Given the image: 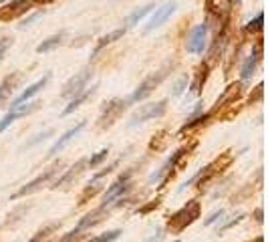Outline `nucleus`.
Listing matches in <instances>:
<instances>
[{
    "label": "nucleus",
    "mask_w": 268,
    "mask_h": 242,
    "mask_svg": "<svg viewBox=\"0 0 268 242\" xmlns=\"http://www.w3.org/2000/svg\"><path fill=\"white\" fill-rule=\"evenodd\" d=\"M169 75V65H166L164 69H160L158 73H153V75H149L147 79H143L139 85H137V89L133 91V95L129 97V103H139V101H143V99H147L160 85H162V81L166 79Z\"/></svg>",
    "instance_id": "2"
},
{
    "label": "nucleus",
    "mask_w": 268,
    "mask_h": 242,
    "mask_svg": "<svg viewBox=\"0 0 268 242\" xmlns=\"http://www.w3.org/2000/svg\"><path fill=\"white\" fill-rule=\"evenodd\" d=\"M208 75H210V65H208V63H202L200 67H198V71H196V75H194L192 85H190V89H192L194 95H200L202 93V87H204V83L208 81Z\"/></svg>",
    "instance_id": "21"
},
{
    "label": "nucleus",
    "mask_w": 268,
    "mask_h": 242,
    "mask_svg": "<svg viewBox=\"0 0 268 242\" xmlns=\"http://www.w3.org/2000/svg\"><path fill=\"white\" fill-rule=\"evenodd\" d=\"M34 6L33 0H8L0 6V20L2 23H10L16 20L20 16H25L27 12H31V8Z\"/></svg>",
    "instance_id": "7"
},
{
    "label": "nucleus",
    "mask_w": 268,
    "mask_h": 242,
    "mask_svg": "<svg viewBox=\"0 0 268 242\" xmlns=\"http://www.w3.org/2000/svg\"><path fill=\"white\" fill-rule=\"evenodd\" d=\"M210 119H212L210 111H208V113H204V115H196V117H192L190 121H186V123L182 125L180 134H186V131H190V129H194V127H200V125H206V123H208Z\"/></svg>",
    "instance_id": "26"
},
{
    "label": "nucleus",
    "mask_w": 268,
    "mask_h": 242,
    "mask_svg": "<svg viewBox=\"0 0 268 242\" xmlns=\"http://www.w3.org/2000/svg\"><path fill=\"white\" fill-rule=\"evenodd\" d=\"M158 206H160V198H158V200H153V202H149L147 206L139 208V214H147L149 210H153V208H158Z\"/></svg>",
    "instance_id": "40"
},
{
    "label": "nucleus",
    "mask_w": 268,
    "mask_h": 242,
    "mask_svg": "<svg viewBox=\"0 0 268 242\" xmlns=\"http://www.w3.org/2000/svg\"><path fill=\"white\" fill-rule=\"evenodd\" d=\"M206 38H208V25L206 23H202L198 25L194 31H192V35L188 38V53H192V55H200L204 53V49H206Z\"/></svg>",
    "instance_id": "12"
},
{
    "label": "nucleus",
    "mask_w": 268,
    "mask_h": 242,
    "mask_svg": "<svg viewBox=\"0 0 268 242\" xmlns=\"http://www.w3.org/2000/svg\"><path fill=\"white\" fill-rule=\"evenodd\" d=\"M117 164H119V162H113V164H111V166H107L105 170H101V172H97L95 175H93V178H91V182H99V180H103L105 175H109V173H111L113 170H115V168H117Z\"/></svg>",
    "instance_id": "34"
},
{
    "label": "nucleus",
    "mask_w": 268,
    "mask_h": 242,
    "mask_svg": "<svg viewBox=\"0 0 268 242\" xmlns=\"http://www.w3.org/2000/svg\"><path fill=\"white\" fill-rule=\"evenodd\" d=\"M242 218H244V216H236L234 220H230V222H226L224 226H220V230H218V234H222V232H226V230H230V228H232V226H236L238 222H242Z\"/></svg>",
    "instance_id": "38"
},
{
    "label": "nucleus",
    "mask_w": 268,
    "mask_h": 242,
    "mask_svg": "<svg viewBox=\"0 0 268 242\" xmlns=\"http://www.w3.org/2000/svg\"><path fill=\"white\" fill-rule=\"evenodd\" d=\"M131 190V184L129 182H115V184H111L109 188H107V192H105V196H103V204L101 206L107 208L113 200H121L123 198V194H127Z\"/></svg>",
    "instance_id": "15"
},
{
    "label": "nucleus",
    "mask_w": 268,
    "mask_h": 242,
    "mask_svg": "<svg viewBox=\"0 0 268 242\" xmlns=\"http://www.w3.org/2000/svg\"><path fill=\"white\" fill-rule=\"evenodd\" d=\"M232 6V0H206V10L212 14V16H222L226 18L228 16V10Z\"/></svg>",
    "instance_id": "19"
},
{
    "label": "nucleus",
    "mask_w": 268,
    "mask_h": 242,
    "mask_svg": "<svg viewBox=\"0 0 268 242\" xmlns=\"http://www.w3.org/2000/svg\"><path fill=\"white\" fill-rule=\"evenodd\" d=\"M264 27V12H258L254 20H248V25L244 27V33L246 35H254V33H260Z\"/></svg>",
    "instance_id": "28"
},
{
    "label": "nucleus",
    "mask_w": 268,
    "mask_h": 242,
    "mask_svg": "<svg viewBox=\"0 0 268 242\" xmlns=\"http://www.w3.org/2000/svg\"><path fill=\"white\" fill-rule=\"evenodd\" d=\"M242 93H244V85H242L240 81H238V83H232V85H228V87L224 89V93L216 99V105L212 107L210 115L214 117L216 111H220V109H224V107H228V105H236V101L242 97Z\"/></svg>",
    "instance_id": "9"
},
{
    "label": "nucleus",
    "mask_w": 268,
    "mask_h": 242,
    "mask_svg": "<svg viewBox=\"0 0 268 242\" xmlns=\"http://www.w3.org/2000/svg\"><path fill=\"white\" fill-rule=\"evenodd\" d=\"M107 156H109V149L105 147V149H101V151H97L95 156H91V158L87 160V166H89V168H97L103 160H107Z\"/></svg>",
    "instance_id": "31"
},
{
    "label": "nucleus",
    "mask_w": 268,
    "mask_h": 242,
    "mask_svg": "<svg viewBox=\"0 0 268 242\" xmlns=\"http://www.w3.org/2000/svg\"><path fill=\"white\" fill-rule=\"evenodd\" d=\"M83 236H85V234H83L81 230L73 228V230H71V232H67V234H65V236H63V238H61L59 242H79L81 238H83Z\"/></svg>",
    "instance_id": "33"
},
{
    "label": "nucleus",
    "mask_w": 268,
    "mask_h": 242,
    "mask_svg": "<svg viewBox=\"0 0 268 242\" xmlns=\"http://www.w3.org/2000/svg\"><path fill=\"white\" fill-rule=\"evenodd\" d=\"M222 216H224V210H218V212H214V214H212V216H210V218L204 222V226H212V224H214V222H218Z\"/></svg>",
    "instance_id": "39"
},
{
    "label": "nucleus",
    "mask_w": 268,
    "mask_h": 242,
    "mask_svg": "<svg viewBox=\"0 0 268 242\" xmlns=\"http://www.w3.org/2000/svg\"><path fill=\"white\" fill-rule=\"evenodd\" d=\"M123 232L117 228V230H111V232H105V234H99V236H95V238H91L89 242H113L117 240L119 236H121Z\"/></svg>",
    "instance_id": "30"
},
{
    "label": "nucleus",
    "mask_w": 268,
    "mask_h": 242,
    "mask_svg": "<svg viewBox=\"0 0 268 242\" xmlns=\"http://www.w3.org/2000/svg\"><path fill=\"white\" fill-rule=\"evenodd\" d=\"M16 81H18V75H14L12 79H10V77H6V79L0 83V105L4 103V101L8 99V95L14 91V85H16Z\"/></svg>",
    "instance_id": "27"
},
{
    "label": "nucleus",
    "mask_w": 268,
    "mask_h": 242,
    "mask_svg": "<svg viewBox=\"0 0 268 242\" xmlns=\"http://www.w3.org/2000/svg\"><path fill=\"white\" fill-rule=\"evenodd\" d=\"M59 168H61V162L59 164H55V166H51V168H47L42 173H38L34 180H31L27 186H23L18 192H14L12 196H10V200H16V198H23V196H29V194H33L36 190H40L44 184H49L57 173H59Z\"/></svg>",
    "instance_id": "5"
},
{
    "label": "nucleus",
    "mask_w": 268,
    "mask_h": 242,
    "mask_svg": "<svg viewBox=\"0 0 268 242\" xmlns=\"http://www.w3.org/2000/svg\"><path fill=\"white\" fill-rule=\"evenodd\" d=\"M200 214H202L200 202H198V200H190V202H186L180 210H175V212L169 216L166 228H168L169 232H173V234H180V232H184L188 226H192V224L200 218Z\"/></svg>",
    "instance_id": "1"
},
{
    "label": "nucleus",
    "mask_w": 268,
    "mask_h": 242,
    "mask_svg": "<svg viewBox=\"0 0 268 242\" xmlns=\"http://www.w3.org/2000/svg\"><path fill=\"white\" fill-rule=\"evenodd\" d=\"M175 8H177V4L175 2H166L162 8H155V14L147 20V25L143 27V33L147 35V33H151V31H155L158 27H162L166 20H168L169 16L175 12Z\"/></svg>",
    "instance_id": "10"
},
{
    "label": "nucleus",
    "mask_w": 268,
    "mask_h": 242,
    "mask_svg": "<svg viewBox=\"0 0 268 242\" xmlns=\"http://www.w3.org/2000/svg\"><path fill=\"white\" fill-rule=\"evenodd\" d=\"M10 45H12V38H10V36H0V59L6 55V51H8Z\"/></svg>",
    "instance_id": "36"
},
{
    "label": "nucleus",
    "mask_w": 268,
    "mask_h": 242,
    "mask_svg": "<svg viewBox=\"0 0 268 242\" xmlns=\"http://www.w3.org/2000/svg\"><path fill=\"white\" fill-rule=\"evenodd\" d=\"M34 4H51V2H55V0H33Z\"/></svg>",
    "instance_id": "42"
},
{
    "label": "nucleus",
    "mask_w": 268,
    "mask_h": 242,
    "mask_svg": "<svg viewBox=\"0 0 268 242\" xmlns=\"http://www.w3.org/2000/svg\"><path fill=\"white\" fill-rule=\"evenodd\" d=\"M85 166H87V160H79V162H77L75 166H71V168H69L67 172L63 173L57 182H53V186H51V188H53V190H59V188H65V186H69L73 180H77V178L81 175V172L85 170Z\"/></svg>",
    "instance_id": "17"
},
{
    "label": "nucleus",
    "mask_w": 268,
    "mask_h": 242,
    "mask_svg": "<svg viewBox=\"0 0 268 242\" xmlns=\"http://www.w3.org/2000/svg\"><path fill=\"white\" fill-rule=\"evenodd\" d=\"M123 35H125V29H117V31H113V33H109V35L101 36L99 42H97V47H95V51H93V57H97V55H99L107 45H111V42H115V40L123 38Z\"/></svg>",
    "instance_id": "22"
},
{
    "label": "nucleus",
    "mask_w": 268,
    "mask_h": 242,
    "mask_svg": "<svg viewBox=\"0 0 268 242\" xmlns=\"http://www.w3.org/2000/svg\"><path fill=\"white\" fill-rule=\"evenodd\" d=\"M0 2H8V0H0Z\"/></svg>",
    "instance_id": "44"
},
{
    "label": "nucleus",
    "mask_w": 268,
    "mask_h": 242,
    "mask_svg": "<svg viewBox=\"0 0 268 242\" xmlns=\"http://www.w3.org/2000/svg\"><path fill=\"white\" fill-rule=\"evenodd\" d=\"M168 111V101L162 99L158 103H149V105H141L139 111H135L131 121H129V127H135L139 123H145V121H151V119H160L164 113Z\"/></svg>",
    "instance_id": "6"
},
{
    "label": "nucleus",
    "mask_w": 268,
    "mask_h": 242,
    "mask_svg": "<svg viewBox=\"0 0 268 242\" xmlns=\"http://www.w3.org/2000/svg\"><path fill=\"white\" fill-rule=\"evenodd\" d=\"M168 141H169V131L168 129L158 131V134L151 138V141H149V151H162V149H166Z\"/></svg>",
    "instance_id": "24"
},
{
    "label": "nucleus",
    "mask_w": 268,
    "mask_h": 242,
    "mask_svg": "<svg viewBox=\"0 0 268 242\" xmlns=\"http://www.w3.org/2000/svg\"><path fill=\"white\" fill-rule=\"evenodd\" d=\"M262 95H264V83H258L256 85V89H254V93H250L248 95V103H256V101H262Z\"/></svg>",
    "instance_id": "32"
},
{
    "label": "nucleus",
    "mask_w": 268,
    "mask_h": 242,
    "mask_svg": "<svg viewBox=\"0 0 268 242\" xmlns=\"http://www.w3.org/2000/svg\"><path fill=\"white\" fill-rule=\"evenodd\" d=\"M38 101H34V103H27V105H18V107H14V109H10L2 119H0V134L8 127V125H12L18 117H25V115H29V113H33L38 109Z\"/></svg>",
    "instance_id": "13"
},
{
    "label": "nucleus",
    "mask_w": 268,
    "mask_h": 242,
    "mask_svg": "<svg viewBox=\"0 0 268 242\" xmlns=\"http://www.w3.org/2000/svg\"><path fill=\"white\" fill-rule=\"evenodd\" d=\"M63 38H65V31H63V33H59V35L49 36L47 40H42V42L36 47V53H49V51H53V49L61 47V45H63Z\"/></svg>",
    "instance_id": "23"
},
{
    "label": "nucleus",
    "mask_w": 268,
    "mask_h": 242,
    "mask_svg": "<svg viewBox=\"0 0 268 242\" xmlns=\"http://www.w3.org/2000/svg\"><path fill=\"white\" fill-rule=\"evenodd\" d=\"M91 77H93V67H85L83 71L75 73L65 83V87L61 91V97L63 99H73L75 95H79L83 89H87V83L91 81Z\"/></svg>",
    "instance_id": "4"
},
{
    "label": "nucleus",
    "mask_w": 268,
    "mask_h": 242,
    "mask_svg": "<svg viewBox=\"0 0 268 242\" xmlns=\"http://www.w3.org/2000/svg\"><path fill=\"white\" fill-rule=\"evenodd\" d=\"M95 91H97V87H91V89H83V91H81L79 95H75V97H73V99L69 101V105L65 107V109H63V115H71V113H73L75 109H79V107L85 103V101H87L89 97H93V95H95Z\"/></svg>",
    "instance_id": "20"
},
{
    "label": "nucleus",
    "mask_w": 268,
    "mask_h": 242,
    "mask_svg": "<svg viewBox=\"0 0 268 242\" xmlns=\"http://www.w3.org/2000/svg\"><path fill=\"white\" fill-rule=\"evenodd\" d=\"M260 59H262V38H258V42L254 45L250 57L244 61V65H242V69H240V79H242V81L252 79V75H254V71L258 67Z\"/></svg>",
    "instance_id": "11"
},
{
    "label": "nucleus",
    "mask_w": 268,
    "mask_h": 242,
    "mask_svg": "<svg viewBox=\"0 0 268 242\" xmlns=\"http://www.w3.org/2000/svg\"><path fill=\"white\" fill-rule=\"evenodd\" d=\"M129 105V99H111L109 103H105L103 107V113H101L99 117V127H109V125H113L117 119H119V115L125 111V107Z\"/></svg>",
    "instance_id": "8"
},
{
    "label": "nucleus",
    "mask_w": 268,
    "mask_h": 242,
    "mask_svg": "<svg viewBox=\"0 0 268 242\" xmlns=\"http://www.w3.org/2000/svg\"><path fill=\"white\" fill-rule=\"evenodd\" d=\"M40 16H42V12H36V14H33V16H29L27 20H23V23L18 25V29L23 31V29H27V27H31V25H33V23H34V20H38Z\"/></svg>",
    "instance_id": "37"
},
{
    "label": "nucleus",
    "mask_w": 268,
    "mask_h": 242,
    "mask_svg": "<svg viewBox=\"0 0 268 242\" xmlns=\"http://www.w3.org/2000/svg\"><path fill=\"white\" fill-rule=\"evenodd\" d=\"M254 216H256V222H262V208H258V210L254 212Z\"/></svg>",
    "instance_id": "41"
},
{
    "label": "nucleus",
    "mask_w": 268,
    "mask_h": 242,
    "mask_svg": "<svg viewBox=\"0 0 268 242\" xmlns=\"http://www.w3.org/2000/svg\"><path fill=\"white\" fill-rule=\"evenodd\" d=\"M153 8H155L153 4H147V6H143V8H137V10H133V12L127 16V20H125L127 29H131V27H135V25H139V20H141V18H145V16H147Z\"/></svg>",
    "instance_id": "25"
},
{
    "label": "nucleus",
    "mask_w": 268,
    "mask_h": 242,
    "mask_svg": "<svg viewBox=\"0 0 268 242\" xmlns=\"http://www.w3.org/2000/svg\"><path fill=\"white\" fill-rule=\"evenodd\" d=\"M85 125H87V121H79V123H77L75 127L67 129V131H65V134L61 136V138L55 141V145H53V147L49 149V158H55V156H57V153H59V151H61V149H63L65 145H69V143H71L73 139L77 138V136H79V134H81V131L85 129Z\"/></svg>",
    "instance_id": "14"
},
{
    "label": "nucleus",
    "mask_w": 268,
    "mask_h": 242,
    "mask_svg": "<svg viewBox=\"0 0 268 242\" xmlns=\"http://www.w3.org/2000/svg\"><path fill=\"white\" fill-rule=\"evenodd\" d=\"M175 242H182V240H175Z\"/></svg>",
    "instance_id": "45"
},
{
    "label": "nucleus",
    "mask_w": 268,
    "mask_h": 242,
    "mask_svg": "<svg viewBox=\"0 0 268 242\" xmlns=\"http://www.w3.org/2000/svg\"><path fill=\"white\" fill-rule=\"evenodd\" d=\"M105 210L107 208H103V206H99L97 210H93V212H89L87 216H83L81 220H79V224L75 226L77 230H89V228H93V226H97L99 224L101 220H103V216H105Z\"/></svg>",
    "instance_id": "18"
},
{
    "label": "nucleus",
    "mask_w": 268,
    "mask_h": 242,
    "mask_svg": "<svg viewBox=\"0 0 268 242\" xmlns=\"http://www.w3.org/2000/svg\"><path fill=\"white\" fill-rule=\"evenodd\" d=\"M57 228H59V224H49V226L40 228V230H38V232H36V234H34V236L29 242H42L44 238H47V236H49V234H53Z\"/></svg>",
    "instance_id": "29"
},
{
    "label": "nucleus",
    "mask_w": 268,
    "mask_h": 242,
    "mask_svg": "<svg viewBox=\"0 0 268 242\" xmlns=\"http://www.w3.org/2000/svg\"><path fill=\"white\" fill-rule=\"evenodd\" d=\"M186 87H188V77H182V79H180V81L173 85V91H171V95H173V97H177V95H180V93H182Z\"/></svg>",
    "instance_id": "35"
},
{
    "label": "nucleus",
    "mask_w": 268,
    "mask_h": 242,
    "mask_svg": "<svg viewBox=\"0 0 268 242\" xmlns=\"http://www.w3.org/2000/svg\"><path fill=\"white\" fill-rule=\"evenodd\" d=\"M49 79H51V75H44V77H42V79H38L36 83L29 85V87H27V89H25V91H23V93L14 99V101H10V109H14V107H18V105H25L29 99H33L34 95H36V93H38V91H40V89L49 83Z\"/></svg>",
    "instance_id": "16"
},
{
    "label": "nucleus",
    "mask_w": 268,
    "mask_h": 242,
    "mask_svg": "<svg viewBox=\"0 0 268 242\" xmlns=\"http://www.w3.org/2000/svg\"><path fill=\"white\" fill-rule=\"evenodd\" d=\"M186 151H188V147H180V149H175L168 160H166V164H164L158 172H153L151 175H149V182H160V186H158V188H166L168 180L173 175L175 168H177V164H180V160L186 156Z\"/></svg>",
    "instance_id": "3"
},
{
    "label": "nucleus",
    "mask_w": 268,
    "mask_h": 242,
    "mask_svg": "<svg viewBox=\"0 0 268 242\" xmlns=\"http://www.w3.org/2000/svg\"><path fill=\"white\" fill-rule=\"evenodd\" d=\"M232 2H236V4H240V2H242V0H232Z\"/></svg>",
    "instance_id": "43"
}]
</instances>
